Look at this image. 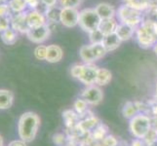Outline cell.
I'll use <instances>...</instances> for the list:
<instances>
[{"label": "cell", "instance_id": "obj_1", "mask_svg": "<svg viewBox=\"0 0 157 146\" xmlns=\"http://www.w3.org/2000/svg\"><path fill=\"white\" fill-rule=\"evenodd\" d=\"M39 117L35 113L26 112L21 116L19 120V136L25 142L34 139L39 127Z\"/></svg>", "mask_w": 157, "mask_h": 146}, {"label": "cell", "instance_id": "obj_2", "mask_svg": "<svg viewBox=\"0 0 157 146\" xmlns=\"http://www.w3.org/2000/svg\"><path fill=\"white\" fill-rule=\"evenodd\" d=\"M137 40L142 48H150L157 42V21L144 20L136 29Z\"/></svg>", "mask_w": 157, "mask_h": 146}, {"label": "cell", "instance_id": "obj_3", "mask_svg": "<svg viewBox=\"0 0 157 146\" xmlns=\"http://www.w3.org/2000/svg\"><path fill=\"white\" fill-rule=\"evenodd\" d=\"M117 17L120 21V24L131 25L133 28H137L140 25V24L144 21L143 12L135 9L127 4H123L119 7L117 11Z\"/></svg>", "mask_w": 157, "mask_h": 146}, {"label": "cell", "instance_id": "obj_4", "mask_svg": "<svg viewBox=\"0 0 157 146\" xmlns=\"http://www.w3.org/2000/svg\"><path fill=\"white\" fill-rule=\"evenodd\" d=\"M101 21V19L99 17V15L97 14L95 9L87 8V9L81 10L79 12L78 24L81 28L84 31L88 32V33L99 28Z\"/></svg>", "mask_w": 157, "mask_h": 146}, {"label": "cell", "instance_id": "obj_5", "mask_svg": "<svg viewBox=\"0 0 157 146\" xmlns=\"http://www.w3.org/2000/svg\"><path fill=\"white\" fill-rule=\"evenodd\" d=\"M106 53L107 52L102 43H97V44L91 43L90 45H85L80 48L79 56L84 62L93 63L105 57Z\"/></svg>", "mask_w": 157, "mask_h": 146}, {"label": "cell", "instance_id": "obj_6", "mask_svg": "<svg viewBox=\"0 0 157 146\" xmlns=\"http://www.w3.org/2000/svg\"><path fill=\"white\" fill-rule=\"evenodd\" d=\"M150 119L145 115H136L130 122V131L137 138H144L150 131Z\"/></svg>", "mask_w": 157, "mask_h": 146}, {"label": "cell", "instance_id": "obj_7", "mask_svg": "<svg viewBox=\"0 0 157 146\" xmlns=\"http://www.w3.org/2000/svg\"><path fill=\"white\" fill-rule=\"evenodd\" d=\"M51 34V28L49 24H44L42 26H38V28H30L29 32L26 33L28 38L33 43L36 44H40L46 41Z\"/></svg>", "mask_w": 157, "mask_h": 146}, {"label": "cell", "instance_id": "obj_8", "mask_svg": "<svg viewBox=\"0 0 157 146\" xmlns=\"http://www.w3.org/2000/svg\"><path fill=\"white\" fill-rule=\"evenodd\" d=\"M79 12L76 8H62L61 24L67 28H74L78 24Z\"/></svg>", "mask_w": 157, "mask_h": 146}, {"label": "cell", "instance_id": "obj_9", "mask_svg": "<svg viewBox=\"0 0 157 146\" xmlns=\"http://www.w3.org/2000/svg\"><path fill=\"white\" fill-rule=\"evenodd\" d=\"M98 70H99V67L93 63L83 64V69H82V72H81V75L79 77V80L85 85L92 86L94 83H96V78H97Z\"/></svg>", "mask_w": 157, "mask_h": 146}, {"label": "cell", "instance_id": "obj_10", "mask_svg": "<svg viewBox=\"0 0 157 146\" xmlns=\"http://www.w3.org/2000/svg\"><path fill=\"white\" fill-rule=\"evenodd\" d=\"M123 2L140 12H157V0H123Z\"/></svg>", "mask_w": 157, "mask_h": 146}, {"label": "cell", "instance_id": "obj_11", "mask_svg": "<svg viewBox=\"0 0 157 146\" xmlns=\"http://www.w3.org/2000/svg\"><path fill=\"white\" fill-rule=\"evenodd\" d=\"M11 28L15 29L17 32L21 33H28L30 29L28 24V19H26V13H20L14 14L11 18Z\"/></svg>", "mask_w": 157, "mask_h": 146}, {"label": "cell", "instance_id": "obj_12", "mask_svg": "<svg viewBox=\"0 0 157 146\" xmlns=\"http://www.w3.org/2000/svg\"><path fill=\"white\" fill-rule=\"evenodd\" d=\"M102 92L100 88L96 86H89L87 89H85L82 93V99L92 105H97L102 100Z\"/></svg>", "mask_w": 157, "mask_h": 146}, {"label": "cell", "instance_id": "obj_13", "mask_svg": "<svg viewBox=\"0 0 157 146\" xmlns=\"http://www.w3.org/2000/svg\"><path fill=\"white\" fill-rule=\"evenodd\" d=\"M26 19H28V24L30 28H38V26L47 24L45 15H43L37 10H31L26 13Z\"/></svg>", "mask_w": 157, "mask_h": 146}, {"label": "cell", "instance_id": "obj_14", "mask_svg": "<svg viewBox=\"0 0 157 146\" xmlns=\"http://www.w3.org/2000/svg\"><path fill=\"white\" fill-rule=\"evenodd\" d=\"M97 14L101 20L105 19H111L114 18L115 16V9L112 5L108 3H100L95 7Z\"/></svg>", "mask_w": 157, "mask_h": 146}, {"label": "cell", "instance_id": "obj_15", "mask_svg": "<svg viewBox=\"0 0 157 146\" xmlns=\"http://www.w3.org/2000/svg\"><path fill=\"white\" fill-rule=\"evenodd\" d=\"M63 58V50L58 45H49L47 47V56L46 61L48 62L55 63L62 61Z\"/></svg>", "mask_w": 157, "mask_h": 146}, {"label": "cell", "instance_id": "obj_16", "mask_svg": "<svg viewBox=\"0 0 157 146\" xmlns=\"http://www.w3.org/2000/svg\"><path fill=\"white\" fill-rule=\"evenodd\" d=\"M117 26H118V24L114 18L105 19V20L101 21V24L99 25V29L102 34L106 36L108 34L114 33Z\"/></svg>", "mask_w": 157, "mask_h": 146}, {"label": "cell", "instance_id": "obj_17", "mask_svg": "<svg viewBox=\"0 0 157 146\" xmlns=\"http://www.w3.org/2000/svg\"><path fill=\"white\" fill-rule=\"evenodd\" d=\"M121 42L122 41L120 40V38H119L118 35L114 32V33L105 36L104 41H102V45L105 46L106 52H111V51L116 50V49L120 46Z\"/></svg>", "mask_w": 157, "mask_h": 146}, {"label": "cell", "instance_id": "obj_18", "mask_svg": "<svg viewBox=\"0 0 157 146\" xmlns=\"http://www.w3.org/2000/svg\"><path fill=\"white\" fill-rule=\"evenodd\" d=\"M136 29L137 28H133L131 25L119 24L116 30H115V33L118 35V37L120 38L121 41H126V40H129L133 36L134 32Z\"/></svg>", "mask_w": 157, "mask_h": 146}, {"label": "cell", "instance_id": "obj_19", "mask_svg": "<svg viewBox=\"0 0 157 146\" xmlns=\"http://www.w3.org/2000/svg\"><path fill=\"white\" fill-rule=\"evenodd\" d=\"M112 74L108 69L106 68H99L98 73H97L96 78V84L100 86H105L111 81Z\"/></svg>", "mask_w": 157, "mask_h": 146}, {"label": "cell", "instance_id": "obj_20", "mask_svg": "<svg viewBox=\"0 0 157 146\" xmlns=\"http://www.w3.org/2000/svg\"><path fill=\"white\" fill-rule=\"evenodd\" d=\"M13 103V95L7 90H0V109H7Z\"/></svg>", "mask_w": 157, "mask_h": 146}, {"label": "cell", "instance_id": "obj_21", "mask_svg": "<svg viewBox=\"0 0 157 146\" xmlns=\"http://www.w3.org/2000/svg\"><path fill=\"white\" fill-rule=\"evenodd\" d=\"M61 12H62V8H59L56 6L47 8L45 12L46 20L49 21L50 23H58L61 20Z\"/></svg>", "mask_w": 157, "mask_h": 146}, {"label": "cell", "instance_id": "obj_22", "mask_svg": "<svg viewBox=\"0 0 157 146\" xmlns=\"http://www.w3.org/2000/svg\"><path fill=\"white\" fill-rule=\"evenodd\" d=\"M17 31L12 28H9L1 33V39L6 45H14L17 41Z\"/></svg>", "mask_w": 157, "mask_h": 146}, {"label": "cell", "instance_id": "obj_23", "mask_svg": "<svg viewBox=\"0 0 157 146\" xmlns=\"http://www.w3.org/2000/svg\"><path fill=\"white\" fill-rule=\"evenodd\" d=\"M10 10L12 13L15 14H20V13H24L26 7H28V4H26L25 0H11L8 3Z\"/></svg>", "mask_w": 157, "mask_h": 146}, {"label": "cell", "instance_id": "obj_24", "mask_svg": "<svg viewBox=\"0 0 157 146\" xmlns=\"http://www.w3.org/2000/svg\"><path fill=\"white\" fill-rule=\"evenodd\" d=\"M139 111V107L137 103H133V102H128L126 103L125 107L123 109V114L126 118H133L134 116L137 115Z\"/></svg>", "mask_w": 157, "mask_h": 146}, {"label": "cell", "instance_id": "obj_25", "mask_svg": "<svg viewBox=\"0 0 157 146\" xmlns=\"http://www.w3.org/2000/svg\"><path fill=\"white\" fill-rule=\"evenodd\" d=\"M89 35H90V41H91V43H93V44H97V43H102L104 38H105V35L101 33L99 28L90 32Z\"/></svg>", "mask_w": 157, "mask_h": 146}, {"label": "cell", "instance_id": "obj_26", "mask_svg": "<svg viewBox=\"0 0 157 146\" xmlns=\"http://www.w3.org/2000/svg\"><path fill=\"white\" fill-rule=\"evenodd\" d=\"M11 18H12V14L0 17V32L1 33L9 28H11Z\"/></svg>", "mask_w": 157, "mask_h": 146}, {"label": "cell", "instance_id": "obj_27", "mask_svg": "<svg viewBox=\"0 0 157 146\" xmlns=\"http://www.w3.org/2000/svg\"><path fill=\"white\" fill-rule=\"evenodd\" d=\"M97 124V119L96 118H88L85 121L81 122L78 127L82 129V131H88V129L94 128Z\"/></svg>", "mask_w": 157, "mask_h": 146}, {"label": "cell", "instance_id": "obj_28", "mask_svg": "<svg viewBox=\"0 0 157 146\" xmlns=\"http://www.w3.org/2000/svg\"><path fill=\"white\" fill-rule=\"evenodd\" d=\"M34 56L39 61H46V56H47V47L43 46V45H39L35 48L34 50Z\"/></svg>", "mask_w": 157, "mask_h": 146}, {"label": "cell", "instance_id": "obj_29", "mask_svg": "<svg viewBox=\"0 0 157 146\" xmlns=\"http://www.w3.org/2000/svg\"><path fill=\"white\" fill-rule=\"evenodd\" d=\"M80 2L81 0H59L62 8H76Z\"/></svg>", "mask_w": 157, "mask_h": 146}, {"label": "cell", "instance_id": "obj_30", "mask_svg": "<svg viewBox=\"0 0 157 146\" xmlns=\"http://www.w3.org/2000/svg\"><path fill=\"white\" fill-rule=\"evenodd\" d=\"M82 69H83V64H75L70 69V74H71L72 77L79 79L81 72H82Z\"/></svg>", "mask_w": 157, "mask_h": 146}, {"label": "cell", "instance_id": "obj_31", "mask_svg": "<svg viewBox=\"0 0 157 146\" xmlns=\"http://www.w3.org/2000/svg\"><path fill=\"white\" fill-rule=\"evenodd\" d=\"M74 107L78 113H82L86 110V107H87V102L84 99H77L74 103Z\"/></svg>", "mask_w": 157, "mask_h": 146}, {"label": "cell", "instance_id": "obj_32", "mask_svg": "<svg viewBox=\"0 0 157 146\" xmlns=\"http://www.w3.org/2000/svg\"><path fill=\"white\" fill-rule=\"evenodd\" d=\"M102 144L105 146H116L117 145V140L114 137L112 136H107L104 139H102Z\"/></svg>", "mask_w": 157, "mask_h": 146}, {"label": "cell", "instance_id": "obj_33", "mask_svg": "<svg viewBox=\"0 0 157 146\" xmlns=\"http://www.w3.org/2000/svg\"><path fill=\"white\" fill-rule=\"evenodd\" d=\"M145 140L147 141V144L148 143H151L155 141V140H157V133L155 131H153V129H150V131L147 133V134L145 136Z\"/></svg>", "mask_w": 157, "mask_h": 146}, {"label": "cell", "instance_id": "obj_34", "mask_svg": "<svg viewBox=\"0 0 157 146\" xmlns=\"http://www.w3.org/2000/svg\"><path fill=\"white\" fill-rule=\"evenodd\" d=\"M105 134V131H104V128L100 127L98 129H96V131L94 132V137L96 139H104Z\"/></svg>", "mask_w": 157, "mask_h": 146}, {"label": "cell", "instance_id": "obj_35", "mask_svg": "<svg viewBox=\"0 0 157 146\" xmlns=\"http://www.w3.org/2000/svg\"><path fill=\"white\" fill-rule=\"evenodd\" d=\"M25 2L28 4V7L31 8V10H36L41 3V0H25Z\"/></svg>", "mask_w": 157, "mask_h": 146}, {"label": "cell", "instance_id": "obj_36", "mask_svg": "<svg viewBox=\"0 0 157 146\" xmlns=\"http://www.w3.org/2000/svg\"><path fill=\"white\" fill-rule=\"evenodd\" d=\"M57 1L58 0H41V3L43 5H45L47 8H51V7L56 6Z\"/></svg>", "mask_w": 157, "mask_h": 146}, {"label": "cell", "instance_id": "obj_37", "mask_svg": "<svg viewBox=\"0 0 157 146\" xmlns=\"http://www.w3.org/2000/svg\"><path fill=\"white\" fill-rule=\"evenodd\" d=\"M54 141H55V143H57L58 145H61L63 141V137L62 134H56V136L54 137Z\"/></svg>", "mask_w": 157, "mask_h": 146}, {"label": "cell", "instance_id": "obj_38", "mask_svg": "<svg viewBox=\"0 0 157 146\" xmlns=\"http://www.w3.org/2000/svg\"><path fill=\"white\" fill-rule=\"evenodd\" d=\"M9 146H26L25 141H20V140H16V141H13V142H11Z\"/></svg>", "mask_w": 157, "mask_h": 146}, {"label": "cell", "instance_id": "obj_39", "mask_svg": "<svg viewBox=\"0 0 157 146\" xmlns=\"http://www.w3.org/2000/svg\"><path fill=\"white\" fill-rule=\"evenodd\" d=\"M132 146H144V143L140 139H136L132 142Z\"/></svg>", "mask_w": 157, "mask_h": 146}, {"label": "cell", "instance_id": "obj_40", "mask_svg": "<svg viewBox=\"0 0 157 146\" xmlns=\"http://www.w3.org/2000/svg\"><path fill=\"white\" fill-rule=\"evenodd\" d=\"M147 146H157V140H155V141L151 142V143H148Z\"/></svg>", "mask_w": 157, "mask_h": 146}, {"label": "cell", "instance_id": "obj_41", "mask_svg": "<svg viewBox=\"0 0 157 146\" xmlns=\"http://www.w3.org/2000/svg\"><path fill=\"white\" fill-rule=\"evenodd\" d=\"M153 51H154V53L156 54V56H157V42L155 43V45L153 46Z\"/></svg>", "mask_w": 157, "mask_h": 146}, {"label": "cell", "instance_id": "obj_42", "mask_svg": "<svg viewBox=\"0 0 157 146\" xmlns=\"http://www.w3.org/2000/svg\"><path fill=\"white\" fill-rule=\"evenodd\" d=\"M3 145V141H2V137H0V146H2Z\"/></svg>", "mask_w": 157, "mask_h": 146}, {"label": "cell", "instance_id": "obj_43", "mask_svg": "<svg viewBox=\"0 0 157 146\" xmlns=\"http://www.w3.org/2000/svg\"><path fill=\"white\" fill-rule=\"evenodd\" d=\"M11 1V0H2V2H4V3H9Z\"/></svg>", "mask_w": 157, "mask_h": 146}, {"label": "cell", "instance_id": "obj_44", "mask_svg": "<svg viewBox=\"0 0 157 146\" xmlns=\"http://www.w3.org/2000/svg\"><path fill=\"white\" fill-rule=\"evenodd\" d=\"M94 146H105L104 144H96V145H94Z\"/></svg>", "mask_w": 157, "mask_h": 146}, {"label": "cell", "instance_id": "obj_45", "mask_svg": "<svg viewBox=\"0 0 157 146\" xmlns=\"http://www.w3.org/2000/svg\"><path fill=\"white\" fill-rule=\"evenodd\" d=\"M2 3V0H0V4H1Z\"/></svg>", "mask_w": 157, "mask_h": 146}, {"label": "cell", "instance_id": "obj_46", "mask_svg": "<svg viewBox=\"0 0 157 146\" xmlns=\"http://www.w3.org/2000/svg\"><path fill=\"white\" fill-rule=\"evenodd\" d=\"M156 92H157V84H156Z\"/></svg>", "mask_w": 157, "mask_h": 146}]
</instances>
